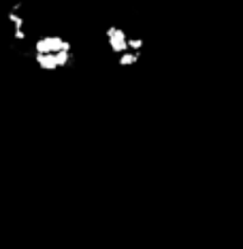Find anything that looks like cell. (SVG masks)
<instances>
[{
  "label": "cell",
  "mask_w": 243,
  "mask_h": 249,
  "mask_svg": "<svg viewBox=\"0 0 243 249\" xmlns=\"http://www.w3.org/2000/svg\"><path fill=\"white\" fill-rule=\"evenodd\" d=\"M35 60L43 71H60L73 64V43L60 35H45L35 43Z\"/></svg>",
  "instance_id": "6da1fadb"
},
{
  "label": "cell",
  "mask_w": 243,
  "mask_h": 249,
  "mask_svg": "<svg viewBox=\"0 0 243 249\" xmlns=\"http://www.w3.org/2000/svg\"><path fill=\"white\" fill-rule=\"evenodd\" d=\"M105 45L107 49L115 55L120 66H134L139 64L143 58L145 41L141 36L131 35L128 30H124L122 26H107L105 28Z\"/></svg>",
  "instance_id": "7a4b0ae2"
}]
</instances>
